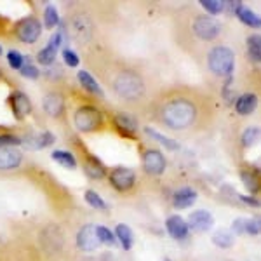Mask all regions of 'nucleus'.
Masks as SVG:
<instances>
[{"instance_id":"f257e3e1","label":"nucleus","mask_w":261,"mask_h":261,"mask_svg":"<svg viewBox=\"0 0 261 261\" xmlns=\"http://www.w3.org/2000/svg\"><path fill=\"white\" fill-rule=\"evenodd\" d=\"M143 113L155 125L171 133L197 134L213 125L216 105L205 91L178 84L155 91Z\"/></svg>"},{"instance_id":"f03ea898","label":"nucleus","mask_w":261,"mask_h":261,"mask_svg":"<svg viewBox=\"0 0 261 261\" xmlns=\"http://www.w3.org/2000/svg\"><path fill=\"white\" fill-rule=\"evenodd\" d=\"M84 63L96 82L110 92L117 103L136 112L146 108L155 89L143 66L101 45L84 49Z\"/></svg>"},{"instance_id":"7ed1b4c3","label":"nucleus","mask_w":261,"mask_h":261,"mask_svg":"<svg viewBox=\"0 0 261 261\" xmlns=\"http://www.w3.org/2000/svg\"><path fill=\"white\" fill-rule=\"evenodd\" d=\"M221 24L213 16L202 12H179L174 23V35L179 47L192 56H199L204 44H213L221 35Z\"/></svg>"},{"instance_id":"20e7f679","label":"nucleus","mask_w":261,"mask_h":261,"mask_svg":"<svg viewBox=\"0 0 261 261\" xmlns=\"http://www.w3.org/2000/svg\"><path fill=\"white\" fill-rule=\"evenodd\" d=\"M66 33L82 50L98 45V19L87 6H71L66 12Z\"/></svg>"},{"instance_id":"39448f33","label":"nucleus","mask_w":261,"mask_h":261,"mask_svg":"<svg viewBox=\"0 0 261 261\" xmlns=\"http://www.w3.org/2000/svg\"><path fill=\"white\" fill-rule=\"evenodd\" d=\"M44 261H73L75 252L68 233L58 223H47L39 230L35 239Z\"/></svg>"},{"instance_id":"423d86ee","label":"nucleus","mask_w":261,"mask_h":261,"mask_svg":"<svg viewBox=\"0 0 261 261\" xmlns=\"http://www.w3.org/2000/svg\"><path fill=\"white\" fill-rule=\"evenodd\" d=\"M205 66L213 75L221 79L231 77L235 70V54L228 45L216 44L205 50Z\"/></svg>"},{"instance_id":"0eeeda50","label":"nucleus","mask_w":261,"mask_h":261,"mask_svg":"<svg viewBox=\"0 0 261 261\" xmlns=\"http://www.w3.org/2000/svg\"><path fill=\"white\" fill-rule=\"evenodd\" d=\"M0 261H44L35 241L11 239L0 246Z\"/></svg>"},{"instance_id":"6e6552de","label":"nucleus","mask_w":261,"mask_h":261,"mask_svg":"<svg viewBox=\"0 0 261 261\" xmlns=\"http://www.w3.org/2000/svg\"><path fill=\"white\" fill-rule=\"evenodd\" d=\"M73 125L82 134H94L101 133L107 127V117L94 105H81L71 115Z\"/></svg>"},{"instance_id":"1a4fd4ad","label":"nucleus","mask_w":261,"mask_h":261,"mask_svg":"<svg viewBox=\"0 0 261 261\" xmlns=\"http://www.w3.org/2000/svg\"><path fill=\"white\" fill-rule=\"evenodd\" d=\"M12 33H14V37L19 42L32 45V44H35V42L40 39L42 23H40L39 18H35V16H27V18L19 19L18 23L14 24Z\"/></svg>"},{"instance_id":"9d476101","label":"nucleus","mask_w":261,"mask_h":261,"mask_svg":"<svg viewBox=\"0 0 261 261\" xmlns=\"http://www.w3.org/2000/svg\"><path fill=\"white\" fill-rule=\"evenodd\" d=\"M42 107L49 119L53 120H61L65 119L66 113V96L63 94L60 89H50L44 94L42 99Z\"/></svg>"},{"instance_id":"9b49d317","label":"nucleus","mask_w":261,"mask_h":261,"mask_svg":"<svg viewBox=\"0 0 261 261\" xmlns=\"http://www.w3.org/2000/svg\"><path fill=\"white\" fill-rule=\"evenodd\" d=\"M108 181L113 188H115L119 193H129L136 187V172L130 167H125V166H117L108 172Z\"/></svg>"},{"instance_id":"f8f14e48","label":"nucleus","mask_w":261,"mask_h":261,"mask_svg":"<svg viewBox=\"0 0 261 261\" xmlns=\"http://www.w3.org/2000/svg\"><path fill=\"white\" fill-rule=\"evenodd\" d=\"M141 167L146 174L161 176L167 169L166 155L157 148H143L141 150Z\"/></svg>"},{"instance_id":"ddd939ff","label":"nucleus","mask_w":261,"mask_h":261,"mask_svg":"<svg viewBox=\"0 0 261 261\" xmlns=\"http://www.w3.org/2000/svg\"><path fill=\"white\" fill-rule=\"evenodd\" d=\"M101 246L98 241V235H96V225L94 223H84L79 228L77 235H75V247L81 252H96L98 247Z\"/></svg>"},{"instance_id":"4468645a","label":"nucleus","mask_w":261,"mask_h":261,"mask_svg":"<svg viewBox=\"0 0 261 261\" xmlns=\"http://www.w3.org/2000/svg\"><path fill=\"white\" fill-rule=\"evenodd\" d=\"M77 150H79V153H81V164H82L84 172H86L91 179H103L105 176H107V167L103 166V162H101L94 153H91L86 146L79 145Z\"/></svg>"},{"instance_id":"2eb2a0df","label":"nucleus","mask_w":261,"mask_h":261,"mask_svg":"<svg viewBox=\"0 0 261 261\" xmlns=\"http://www.w3.org/2000/svg\"><path fill=\"white\" fill-rule=\"evenodd\" d=\"M24 161L23 151L16 146H4L0 148V174H9L21 169Z\"/></svg>"},{"instance_id":"dca6fc26","label":"nucleus","mask_w":261,"mask_h":261,"mask_svg":"<svg viewBox=\"0 0 261 261\" xmlns=\"http://www.w3.org/2000/svg\"><path fill=\"white\" fill-rule=\"evenodd\" d=\"M187 223H188V226H190V230L197 231V233H205V231H209L213 228L214 218L211 213L204 211V209H199V211L190 213Z\"/></svg>"},{"instance_id":"f3484780","label":"nucleus","mask_w":261,"mask_h":261,"mask_svg":"<svg viewBox=\"0 0 261 261\" xmlns=\"http://www.w3.org/2000/svg\"><path fill=\"white\" fill-rule=\"evenodd\" d=\"M166 230L174 241H187L188 235H190V226L179 214H172V216L167 218Z\"/></svg>"},{"instance_id":"a211bd4d","label":"nucleus","mask_w":261,"mask_h":261,"mask_svg":"<svg viewBox=\"0 0 261 261\" xmlns=\"http://www.w3.org/2000/svg\"><path fill=\"white\" fill-rule=\"evenodd\" d=\"M60 45H61V33L58 32L50 37L49 44L45 45L44 49L39 50V54H37V61L44 66L53 65V63L56 61V53H58V49H60Z\"/></svg>"},{"instance_id":"6ab92c4d","label":"nucleus","mask_w":261,"mask_h":261,"mask_svg":"<svg viewBox=\"0 0 261 261\" xmlns=\"http://www.w3.org/2000/svg\"><path fill=\"white\" fill-rule=\"evenodd\" d=\"M231 7H233V14L237 16L239 21H242L244 24L251 28H261V16L256 14L252 9L246 7L241 2H231Z\"/></svg>"},{"instance_id":"aec40b11","label":"nucleus","mask_w":261,"mask_h":261,"mask_svg":"<svg viewBox=\"0 0 261 261\" xmlns=\"http://www.w3.org/2000/svg\"><path fill=\"white\" fill-rule=\"evenodd\" d=\"M241 179L251 195H256V193L261 192V174L254 167H244V169H241Z\"/></svg>"},{"instance_id":"412c9836","label":"nucleus","mask_w":261,"mask_h":261,"mask_svg":"<svg viewBox=\"0 0 261 261\" xmlns=\"http://www.w3.org/2000/svg\"><path fill=\"white\" fill-rule=\"evenodd\" d=\"M256 108H258V96L252 94V92H244L235 99V112L242 117L251 115Z\"/></svg>"},{"instance_id":"4be33fe9","label":"nucleus","mask_w":261,"mask_h":261,"mask_svg":"<svg viewBox=\"0 0 261 261\" xmlns=\"http://www.w3.org/2000/svg\"><path fill=\"white\" fill-rule=\"evenodd\" d=\"M113 125H115L124 136H134V133H136V129H138L136 119L125 112L115 113V115H113Z\"/></svg>"},{"instance_id":"5701e85b","label":"nucleus","mask_w":261,"mask_h":261,"mask_svg":"<svg viewBox=\"0 0 261 261\" xmlns=\"http://www.w3.org/2000/svg\"><path fill=\"white\" fill-rule=\"evenodd\" d=\"M197 200V192L190 187H183L172 195V205L176 209H187L192 207Z\"/></svg>"},{"instance_id":"b1692460","label":"nucleus","mask_w":261,"mask_h":261,"mask_svg":"<svg viewBox=\"0 0 261 261\" xmlns=\"http://www.w3.org/2000/svg\"><path fill=\"white\" fill-rule=\"evenodd\" d=\"M11 105H12V112H14L19 119H23L24 115H28L32 110L30 98L21 91H16L14 94L11 96Z\"/></svg>"},{"instance_id":"393cba45","label":"nucleus","mask_w":261,"mask_h":261,"mask_svg":"<svg viewBox=\"0 0 261 261\" xmlns=\"http://www.w3.org/2000/svg\"><path fill=\"white\" fill-rule=\"evenodd\" d=\"M77 79H79L81 86L86 91H89L91 94H96V96H99V98H103V91H101V86H99L98 82H96V79L92 77V75L87 70H81V71H79Z\"/></svg>"},{"instance_id":"a878e982","label":"nucleus","mask_w":261,"mask_h":261,"mask_svg":"<svg viewBox=\"0 0 261 261\" xmlns=\"http://www.w3.org/2000/svg\"><path fill=\"white\" fill-rule=\"evenodd\" d=\"M115 237H117V242H120V246L124 247L125 251H129L134 244V235H133V230L129 228L127 225L124 223H119L115 226Z\"/></svg>"},{"instance_id":"bb28decb","label":"nucleus","mask_w":261,"mask_h":261,"mask_svg":"<svg viewBox=\"0 0 261 261\" xmlns=\"http://www.w3.org/2000/svg\"><path fill=\"white\" fill-rule=\"evenodd\" d=\"M247 44V53L249 58L254 63H261V35L259 33H251L246 40Z\"/></svg>"},{"instance_id":"cd10ccee","label":"nucleus","mask_w":261,"mask_h":261,"mask_svg":"<svg viewBox=\"0 0 261 261\" xmlns=\"http://www.w3.org/2000/svg\"><path fill=\"white\" fill-rule=\"evenodd\" d=\"M259 140H261V127H258V125H249V127L242 133L241 145H242V148H251V146H254Z\"/></svg>"},{"instance_id":"c85d7f7f","label":"nucleus","mask_w":261,"mask_h":261,"mask_svg":"<svg viewBox=\"0 0 261 261\" xmlns=\"http://www.w3.org/2000/svg\"><path fill=\"white\" fill-rule=\"evenodd\" d=\"M233 242H235V235L230 230L221 228L213 235V244L216 247H220V249H228V247L233 246Z\"/></svg>"},{"instance_id":"c756f323","label":"nucleus","mask_w":261,"mask_h":261,"mask_svg":"<svg viewBox=\"0 0 261 261\" xmlns=\"http://www.w3.org/2000/svg\"><path fill=\"white\" fill-rule=\"evenodd\" d=\"M53 161L58 162L63 167H66V169H75V167H77V161H75L71 151H65V150L53 151Z\"/></svg>"},{"instance_id":"7c9ffc66","label":"nucleus","mask_w":261,"mask_h":261,"mask_svg":"<svg viewBox=\"0 0 261 261\" xmlns=\"http://www.w3.org/2000/svg\"><path fill=\"white\" fill-rule=\"evenodd\" d=\"M84 199H86V202L91 205L92 209H98V211H107L108 209L107 202L101 199V197L98 195V192H94V190H86V193H84Z\"/></svg>"},{"instance_id":"2f4dec72","label":"nucleus","mask_w":261,"mask_h":261,"mask_svg":"<svg viewBox=\"0 0 261 261\" xmlns=\"http://www.w3.org/2000/svg\"><path fill=\"white\" fill-rule=\"evenodd\" d=\"M145 133L148 134L151 140H157L159 143H161V145L166 146L167 150H178V148H179V145H178V143H176L174 140H169V138H166L164 134L157 133V130H153L151 127H145Z\"/></svg>"},{"instance_id":"473e14b6","label":"nucleus","mask_w":261,"mask_h":261,"mask_svg":"<svg viewBox=\"0 0 261 261\" xmlns=\"http://www.w3.org/2000/svg\"><path fill=\"white\" fill-rule=\"evenodd\" d=\"M96 235H98L99 244H107V246H115V244H117L115 233H113L110 228L103 226V225H96Z\"/></svg>"},{"instance_id":"72a5a7b5","label":"nucleus","mask_w":261,"mask_h":261,"mask_svg":"<svg viewBox=\"0 0 261 261\" xmlns=\"http://www.w3.org/2000/svg\"><path fill=\"white\" fill-rule=\"evenodd\" d=\"M200 6L204 7L209 14H220V12L225 11L226 2H223V0H200Z\"/></svg>"},{"instance_id":"f704fd0d","label":"nucleus","mask_w":261,"mask_h":261,"mask_svg":"<svg viewBox=\"0 0 261 261\" xmlns=\"http://www.w3.org/2000/svg\"><path fill=\"white\" fill-rule=\"evenodd\" d=\"M58 23H60V16H58L56 7L47 6V7H45V11H44V24L47 28H54Z\"/></svg>"},{"instance_id":"c9c22d12","label":"nucleus","mask_w":261,"mask_h":261,"mask_svg":"<svg viewBox=\"0 0 261 261\" xmlns=\"http://www.w3.org/2000/svg\"><path fill=\"white\" fill-rule=\"evenodd\" d=\"M7 61H9V66L12 70H21L24 65V58L21 56L19 50H14V49H11L9 53H7Z\"/></svg>"},{"instance_id":"e433bc0d","label":"nucleus","mask_w":261,"mask_h":261,"mask_svg":"<svg viewBox=\"0 0 261 261\" xmlns=\"http://www.w3.org/2000/svg\"><path fill=\"white\" fill-rule=\"evenodd\" d=\"M246 233L249 235L261 233V216H254L251 220H246Z\"/></svg>"},{"instance_id":"4c0bfd02","label":"nucleus","mask_w":261,"mask_h":261,"mask_svg":"<svg viewBox=\"0 0 261 261\" xmlns=\"http://www.w3.org/2000/svg\"><path fill=\"white\" fill-rule=\"evenodd\" d=\"M63 60H65L66 65L71 66V68L79 66V63H81V58L77 56V53H75V50H71V49H68V47L63 50Z\"/></svg>"},{"instance_id":"58836bf2","label":"nucleus","mask_w":261,"mask_h":261,"mask_svg":"<svg viewBox=\"0 0 261 261\" xmlns=\"http://www.w3.org/2000/svg\"><path fill=\"white\" fill-rule=\"evenodd\" d=\"M19 73L23 75V77H28V79H39V70H37V66H33L30 61L24 63L23 68L19 70Z\"/></svg>"},{"instance_id":"ea45409f","label":"nucleus","mask_w":261,"mask_h":261,"mask_svg":"<svg viewBox=\"0 0 261 261\" xmlns=\"http://www.w3.org/2000/svg\"><path fill=\"white\" fill-rule=\"evenodd\" d=\"M239 200L242 202V204L246 205H251V207H261V200L258 199V197L254 195H244V193H239Z\"/></svg>"},{"instance_id":"a19ab883","label":"nucleus","mask_w":261,"mask_h":261,"mask_svg":"<svg viewBox=\"0 0 261 261\" xmlns=\"http://www.w3.org/2000/svg\"><path fill=\"white\" fill-rule=\"evenodd\" d=\"M19 143V138L11 136V134H0V148H4V146H18Z\"/></svg>"},{"instance_id":"79ce46f5","label":"nucleus","mask_w":261,"mask_h":261,"mask_svg":"<svg viewBox=\"0 0 261 261\" xmlns=\"http://www.w3.org/2000/svg\"><path fill=\"white\" fill-rule=\"evenodd\" d=\"M231 231H233V233H237V235L246 233V220H244V218H237V220H233Z\"/></svg>"},{"instance_id":"37998d69","label":"nucleus","mask_w":261,"mask_h":261,"mask_svg":"<svg viewBox=\"0 0 261 261\" xmlns=\"http://www.w3.org/2000/svg\"><path fill=\"white\" fill-rule=\"evenodd\" d=\"M162 261H172V259H171V258H164Z\"/></svg>"},{"instance_id":"c03bdc74","label":"nucleus","mask_w":261,"mask_h":261,"mask_svg":"<svg viewBox=\"0 0 261 261\" xmlns=\"http://www.w3.org/2000/svg\"><path fill=\"white\" fill-rule=\"evenodd\" d=\"M0 54H2V47H0Z\"/></svg>"}]
</instances>
